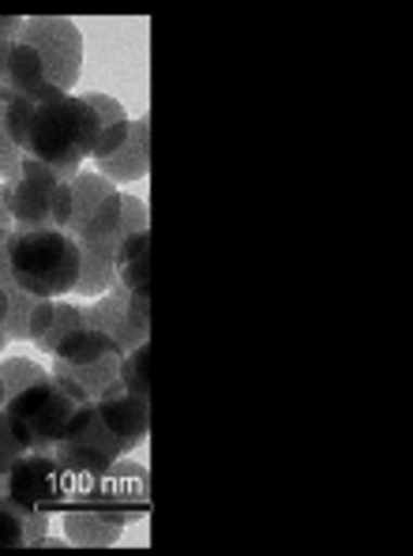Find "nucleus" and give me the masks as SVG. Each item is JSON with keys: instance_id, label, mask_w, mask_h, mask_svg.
Returning <instances> with one entry per match:
<instances>
[{"instance_id": "f257e3e1", "label": "nucleus", "mask_w": 413, "mask_h": 556, "mask_svg": "<svg viewBox=\"0 0 413 556\" xmlns=\"http://www.w3.org/2000/svg\"><path fill=\"white\" fill-rule=\"evenodd\" d=\"M8 132L23 159L53 166L56 174L76 177L87 159H94L102 125L99 113L83 102V94L42 87L38 94H12L8 102Z\"/></svg>"}, {"instance_id": "f03ea898", "label": "nucleus", "mask_w": 413, "mask_h": 556, "mask_svg": "<svg viewBox=\"0 0 413 556\" xmlns=\"http://www.w3.org/2000/svg\"><path fill=\"white\" fill-rule=\"evenodd\" d=\"M12 278L27 298L61 301L76 293L79 244L64 230H15L4 241Z\"/></svg>"}, {"instance_id": "7ed1b4c3", "label": "nucleus", "mask_w": 413, "mask_h": 556, "mask_svg": "<svg viewBox=\"0 0 413 556\" xmlns=\"http://www.w3.org/2000/svg\"><path fill=\"white\" fill-rule=\"evenodd\" d=\"M87 403H94V399H87L72 380H61V376L50 372L42 383L8 399L4 410L15 421V429L27 437L30 452H50L56 440L68 437L72 421H76Z\"/></svg>"}, {"instance_id": "20e7f679", "label": "nucleus", "mask_w": 413, "mask_h": 556, "mask_svg": "<svg viewBox=\"0 0 413 556\" xmlns=\"http://www.w3.org/2000/svg\"><path fill=\"white\" fill-rule=\"evenodd\" d=\"M4 200L15 230H68L72 223V177L46 162L23 159L4 181Z\"/></svg>"}, {"instance_id": "39448f33", "label": "nucleus", "mask_w": 413, "mask_h": 556, "mask_svg": "<svg viewBox=\"0 0 413 556\" xmlns=\"http://www.w3.org/2000/svg\"><path fill=\"white\" fill-rule=\"evenodd\" d=\"M79 252H117L125 241V192L94 169L72 177V223L68 230Z\"/></svg>"}, {"instance_id": "423d86ee", "label": "nucleus", "mask_w": 413, "mask_h": 556, "mask_svg": "<svg viewBox=\"0 0 413 556\" xmlns=\"http://www.w3.org/2000/svg\"><path fill=\"white\" fill-rule=\"evenodd\" d=\"M120 362H125V350L109 334H102L99 327H79L53 350L50 372L72 380L87 399L99 403L105 391L120 383Z\"/></svg>"}, {"instance_id": "0eeeda50", "label": "nucleus", "mask_w": 413, "mask_h": 556, "mask_svg": "<svg viewBox=\"0 0 413 556\" xmlns=\"http://www.w3.org/2000/svg\"><path fill=\"white\" fill-rule=\"evenodd\" d=\"M0 478H4V496L0 501H12L15 508L30 515H53L72 504L68 478H64V470L56 466L50 452H27Z\"/></svg>"}, {"instance_id": "6e6552de", "label": "nucleus", "mask_w": 413, "mask_h": 556, "mask_svg": "<svg viewBox=\"0 0 413 556\" xmlns=\"http://www.w3.org/2000/svg\"><path fill=\"white\" fill-rule=\"evenodd\" d=\"M20 42H27L42 56L46 79L56 91H72L83 68V35L72 20H53V15H38V20H23Z\"/></svg>"}, {"instance_id": "1a4fd4ad", "label": "nucleus", "mask_w": 413, "mask_h": 556, "mask_svg": "<svg viewBox=\"0 0 413 556\" xmlns=\"http://www.w3.org/2000/svg\"><path fill=\"white\" fill-rule=\"evenodd\" d=\"M87 327H99L102 334H109L120 350H135L143 342H151V298L128 293L125 286H113L105 298L83 308Z\"/></svg>"}, {"instance_id": "9d476101", "label": "nucleus", "mask_w": 413, "mask_h": 556, "mask_svg": "<svg viewBox=\"0 0 413 556\" xmlns=\"http://www.w3.org/2000/svg\"><path fill=\"white\" fill-rule=\"evenodd\" d=\"M94 406H99L102 425L109 429V437L117 440L125 455L135 452V447L147 440V432H151V399L132 395V391H125L117 383V388L105 391Z\"/></svg>"}, {"instance_id": "9b49d317", "label": "nucleus", "mask_w": 413, "mask_h": 556, "mask_svg": "<svg viewBox=\"0 0 413 556\" xmlns=\"http://www.w3.org/2000/svg\"><path fill=\"white\" fill-rule=\"evenodd\" d=\"M79 504H99V508H113V511L128 515V519H140V515L151 508V478H147V466L120 459L102 478V485L94 489V493L87 496V501H79Z\"/></svg>"}, {"instance_id": "f8f14e48", "label": "nucleus", "mask_w": 413, "mask_h": 556, "mask_svg": "<svg viewBox=\"0 0 413 556\" xmlns=\"http://www.w3.org/2000/svg\"><path fill=\"white\" fill-rule=\"evenodd\" d=\"M128 515L99 508V504H76V508L64 511V534L72 545H83V549H109L120 542L128 527Z\"/></svg>"}, {"instance_id": "ddd939ff", "label": "nucleus", "mask_w": 413, "mask_h": 556, "mask_svg": "<svg viewBox=\"0 0 413 556\" xmlns=\"http://www.w3.org/2000/svg\"><path fill=\"white\" fill-rule=\"evenodd\" d=\"M79 327H87L83 308H79V305L38 298L35 308H30V320H27V339L35 342L38 350H46V354L53 357V350L61 346L72 331H79Z\"/></svg>"}, {"instance_id": "4468645a", "label": "nucleus", "mask_w": 413, "mask_h": 556, "mask_svg": "<svg viewBox=\"0 0 413 556\" xmlns=\"http://www.w3.org/2000/svg\"><path fill=\"white\" fill-rule=\"evenodd\" d=\"M151 169V121H132V132H128L125 143L109 154L105 162H99V174L109 177L113 185L117 181H143Z\"/></svg>"}, {"instance_id": "2eb2a0df", "label": "nucleus", "mask_w": 413, "mask_h": 556, "mask_svg": "<svg viewBox=\"0 0 413 556\" xmlns=\"http://www.w3.org/2000/svg\"><path fill=\"white\" fill-rule=\"evenodd\" d=\"M53 515H30L15 508L12 501H0V549H35L50 538Z\"/></svg>"}, {"instance_id": "dca6fc26", "label": "nucleus", "mask_w": 413, "mask_h": 556, "mask_svg": "<svg viewBox=\"0 0 413 556\" xmlns=\"http://www.w3.org/2000/svg\"><path fill=\"white\" fill-rule=\"evenodd\" d=\"M117 286L128 293L151 298V230L128 233L117 249Z\"/></svg>"}, {"instance_id": "f3484780", "label": "nucleus", "mask_w": 413, "mask_h": 556, "mask_svg": "<svg viewBox=\"0 0 413 556\" xmlns=\"http://www.w3.org/2000/svg\"><path fill=\"white\" fill-rule=\"evenodd\" d=\"M83 102L99 113V125H102L99 147H94V166H99V162L109 159V154L128 139V132H132V121H128L125 105H120L117 98H109V94L94 91V94H83Z\"/></svg>"}, {"instance_id": "a211bd4d", "label": "nucleus", "mask_w": 413, "mask_h": 556, "mask_svg": "<svg viewBox=\"0 0 413 556\" xmlns=\"http://www.w3.org/2000/svg\"><path fill=\"white\" fill-rule=\"evenodd\" d=\"M42 87H50L46 68H42V56H38L27 42H15L12 56H8L4 91L8 94H38Z\"/></svg>"}, {"instance_id": "6ab92c4d", "label": "nucleus", "mask_w": 413, "mask_h": 556, "mask_svg": "<svg viewBox=\"0 0 413 556\" xmlns=\"http://www.w3.org/2000/svg\"><path fill=\"white\" fill-rule=\"evenodd\" d=\"M120 388L140 399H151V342L125 354V362H120Z\"/></svg>"}, {"instance_id": "aec40b11", "label": "nucleus", "mask_w": 413, "mask_h": 556, "mask_svg": "<svg viewBox=\"0 0 413 556\" xmlns=\"http://www.w3.org/2000/svg\"><path fill=\"white\" fill-rule=\"evenodd\" d=\"M46 376H50V372H46L42 365L27 362V357H4V362H0V380H4L8 399L23 395V391H27V388H35V383H42Z\"/></svg>"}, {"instance_id": "412c9836", "label": "nucleus", "mask_w": 413, "mask_h": 556, "mask_svg": "<svg viewBox=\"0 0 413 556\" xmlns=\"http://www.w3.org/2000/svg\"><path fill=\"white\" fill-rule=\"evenodd\" d=\"M8 102H12V94L0 91V185L23 166V151L15 147L12 132H8Z\"/></svg>"}, {"instance_id": "4be33fe9", "label": "nucleus", "mask_w": 413, "mask_h": 556, "mask_svg": "<svg viewBox=\"0 0 413 556\" xmlns=\"http://www.w3.org/2000/svg\"><path fill=\"white\" fill-rule=\"evenodd\" d=\"M27 452H30L27 437L15 429V421L8 417V410H0V473L12 470V466L20 463Z\"/></svg>"}, {"instance_id": "5701e85b", "label": "nucleus", "mask_w": 413, "mask_h": 556, "mask_svg": "<svg viewBox=\"0 0 413 556\" xmlns=\"http://www.w3.org/2000/svg\"><path fill=\"white\" fill-rule=\"evenodd\" d=\"M23 20L20 15H0V91H4V72H8V56H12L15 42H20Z\"/></svg>"}, {"instance_id": "b1692460", "label": "nucleus", "mask_w": 413, "mask_h": 556, "mask_svg": "<svg viewBox=\"0 0 413 556\" xmlns=\"http://www.w3.org/2000/svg\"><path fill=\"white\" fill-rule=\"evenodd\" d=\"M151 218H147V203L140 195H125V237L128 233H147Z\"/></svg>"}, {"instance_id": "393cba45", "label": "nucleus", "mask_w": 413, "mask_h": 556, "mask_svg": "<svg viewBox=\"0 0 413 556\" xmlns=\"http://www.w3.org/2000/svg\"><path fill=\"white\" fill-rule=\"evenodd\" d=\"M8 320H12V298H8V290L0 286V350L12 342V334H8Z\"/></svg>"}, {"instance_id": "a878e982", "label": "nucleus", "mask_w": 413, "mask_h": 556, "mask_svg": "<svg viewBox=\"0 0 413 556\" xmlns=\"http://www.w3.org/2000/svg\"><path fill=\"white\" fill-rule=\"evenodd\" d=\"M15 233V223H12V211H8V200H4V185H0V244Z\"/></svg>"}, {"instance_id": "bb28decb", "label": "nucleus", "mask_w": 413, "mask_h": 556, "mask_svg": "<svg viewBox=\"0 0 413 556\" xmlns=\"http://www.w3.org/2000/svg\"><path fill=\"white\" fill-rule=\"evenodd\" d=\"M8 406V391H4V380H0V410Z\"/></svg>"}, {"instance_id": "cd10ccee", "label": "nucleus", "mask_w": 413, "mask_h": 556, "mask_svg": "<svg viewBox=\"0 0 413 556\" xmlns=\"http://www.w3.org/2000/svg\"><path fill=\"white\" fill-rule=\"evenodd\" d=\"M128 556H140V553H128Z\"/></svg>"}]
</instances>
